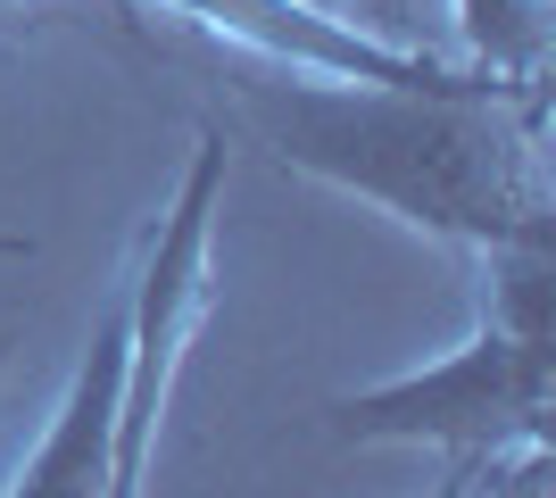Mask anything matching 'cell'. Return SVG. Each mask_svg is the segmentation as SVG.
Instances as JSON below:
<instances>
[{"label":"cell","mask_w":556,"mask_h":498,"mask_svg":"<svg viewBox=\"0 0 556 498\" xmlns=\"http://www.w3.org/2000/svg\"><path fill=\"white\" fill-rule=\"evenodd\" d=\"M0 374H9V332H0Z\"/></svg>","instance_id":"7"},{"label":"cell","mask_w":556,"mask_h":498,"mask_svg":"<svg viewBox=\"0 0 556 498\" xmlns=\"http://www.w3.org/2000/svg\"><path fill=\"white\" fill-rule=\"evenodd\" d=\"M482 341L457 349L432 374H407L391 391L332 407L341 440H448L457 457H498V440L532 449L548 432V241H507L490 250Z\"/></svg>","instance_id":"2"},{"label":"cell","mask_w":556,"mask_h":498,"mask_svg":"<svg viewBox=\"0 0 556 498\" xmlns=\"http://www.w3.org/2000/svg\"><path fill=\"white\" fill-rule=\"evenodd\" d=\"M125 349H134V299L100 316V341L75 374V399L59 407V432L42 440L17 498H109V440H116V391H125Z\"/></svg>","instance_id":"3"},{"label":"cell","mask_w":556,"mask_h":498,"mask_svg":"<svg viewBox=\"0 0 556 498\" xmlns=\"http://www.w3.org/2000/svg\"><path fill=\"white\" fill-rule=\"evenodd\" d=\"M232 100V125L275 158L349 183L432 233H465L482 250L548 241V175H540V92L507 108V84H307L300 59L225 42H166Z\"/></svg>","instance_id":"1"},{"label":"cell","mask_w":556,"mask_h":498,"mask_svg":"<svg viewBox=\"0 0 556 498\" xmlns=\"http://www.w3.org/2000/svg\"><path fill=\"white\" fill-rule=\"evenodd\" d=\"M482 498H548V449H523V465H515V474H490V490Z\"/></svg>","instance_id":"5"},{"label":"cell","mask_w":556,"mask_h":498,"mask_svg":"<svg viewBox=\"0 0 556 498\" xmlns=\"http://www.w3.org/2000/svg\"><path fill=\"white\" fill-rule=\"evenodd\" d=\"M316 9H374L366 25H399V0H316Z\"/></svg>","instance_id":"6"},{"label":"cell","mask_w":556,"mask_h":498,"mask_svg":"<svg viewBox=\"0 0 556 498\" xmlns=\"http://www.w3.org/2000/svg\"><path fill=\"white\" fill-rule=\"evenodd\" d=\"M465 34L490 59L498 84H540V50H548V0H465Z\"/></svg>","instance_id":"4"}]
</instances>
